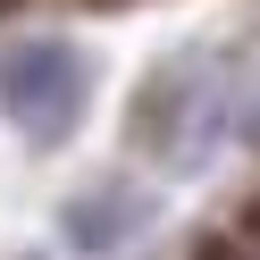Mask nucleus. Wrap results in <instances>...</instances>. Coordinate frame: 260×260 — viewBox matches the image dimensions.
Returning a JSON list of instances; mask_svg holds the SVG:
<instances>
[{
    "instance_id": "1",
    "label": "nucleus",
    "mask_w": 260,
    "mask_h": 260,
    "mask_svg": "<svg viewBox=\"0 0 260 260\" xmlns=\"http://www.w3.org/2000/svg\"><path fill=\"white\" fill-rule=\"evenodd\" d=\"M84 92H92V76L68 42H9L0 51V118L17 135L68 143L76 118H84Z\"/></svg>"
}]
</instances>
